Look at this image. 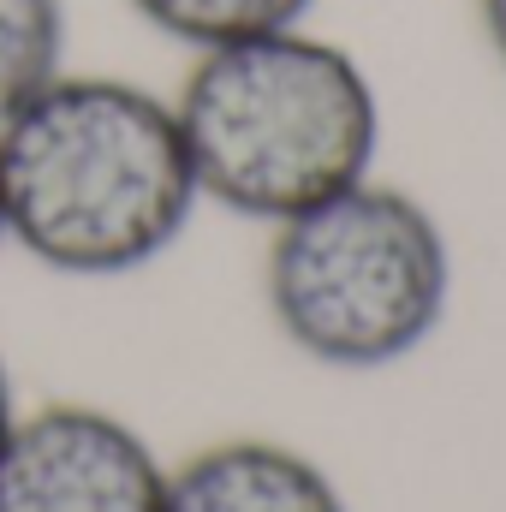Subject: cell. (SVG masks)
I'll list each match as a JSON object with an SVG mask.
<instances>
[{
    "instance_id": "obj_5",
    "label": "cell",
    "mask_w": 506,
    "mask_h": 512,
    "mask_svg": "<svg viewBox=\"0 0 506 512\" xmlns=\"http://www.w3.org/2000/svg\"><path fill=\"white\" fill-rule=\"evenodd\" d=\"M161 512H352L340 483L286 441H215L167 471Z\"/></svg>"
},
{
    "instance_id": "obj_10",
    "label": "cell",
    "mask_w": 506,
    "mask_h": 512,
    "mask_svg": "<svg viewBox=\"0 0 506 512\" xmlns=\"http://www.w3.org/2000/svg\"><path fill=\"white\" fill-rule=\"evenodd\" d=\"M0 245H6V209H0Z\"/></svg>"
},
{
    "instance_id": "obj_3",
    "label": "cell",
    "mask_w": 506,
    "mask_h": 512,
    "mask_svg": "<svg viewBox=\"0 0 506 512\" xmlns=\"http://www.w3.org/2000/svg\"><path fill=\"white\" fill-rule=\"evenodd\" d=\"M262 292L280 340L322 370H387L423 352L453 298L441 221L376 173L274 221Z\"/></svg>"
},
{
    "instance_id": "obj_7",
    "label": "cell",
    "mask_w": 506,
    "mask_h": 512,
    "mask_svg": "<svg viewBox=\"0 0 506 512\" xmlns=\"http://www.w3.org/2000/svg\"><path fill=\"white\" fill-rule=\"evenodd\" d=\"M316 0H131V12L161 30L167 42L197 48H221V42H245L262 30H292L310 18Z\"/></svg>"
},
{
    "instance_id": "obj_2",
    "label": "cell",
    "mask_w": 506,
    "mask_h": 512,
    "mask_svg": "<svg viewBox=\"0 0 506 512\" xmlns=\"http://www.w3.org/2000/svg\"><path fill=\"white\" fill-rule=\"evenodd\" d=\"M167 102L203 203L245 221L274 227L376 173V84L352 48L304 24L197 48Z\"/></svg>"
},
{
    "instance_id": "obj_4",
    "label": "cell",
    "mask_w": 506,
    "mask_h": 512,
    "mask_svg": "<svg viewBox=\"0 0 506 512\" xmlns=\"http://www.w3.org/2000/svg\"><path fill=\"white\" fill-rule=\"evenodd\" d=\"M167 465L126 417L78 399L18 411L0 441V512H161Z\"/></svg>"
},
{
    "instance_id": "obj_8",
    "label": "cell",
    "mask_w": 506,
    "mask_h": 512,
    "mask_svg": "<svg viewBox=\"0 0 506 512\" xmlns=\"http://www.w3.org/2000/svg\"><path fill=\"white\" fill-rule=\"evenodd\" d=\"M477 24H483V42L495 48V60L506 66V0H477Z\"/></svg>"
},
{
    "instance_id": "obj_9",
    "label": "cell",
    "mask_w": 506,
    "mask_h": 512,
    "mask_svg": "<svg viewBox=\"0 0 506 512\" xmlns=\"http://www.w3.org/2000/svg\"><path fill=\"white\" fill-rule=\"evenodd\" d=\"M12 423H18V393H12V370H6V358H0V441H6Z\"/></svg>"
},
{
    "instance_id": "obj_6",
    "label": "cell",
    "mask_w": 506,
    "mask_h": 512,
    "mask_svg": "<svg viewBox=\"0 0 506 512\" xmlns=\"http://www.w3.org/2000/svg\"><path fill=\"white\" fill-rule=\"evenodd\" d=\"M66 72V0H0V126Z\"/></svg>"
},
{
    "instance_id": "obj_1",
    "label": "cell",
    "mask_w": 506,
    "mask_h": 512,
    "mask_svg": "<svg viewBox=\"0 0 506 512\" xmlns=\"http://www.w3.org/2000/svg\"><path fill=\"white\" fill-rule=\"evenodd\" d=\"M203 191L167 96L60 72L0 126L6 239L48 274L114 280L179 245Z\"/></svg>"
}]
</instances>
